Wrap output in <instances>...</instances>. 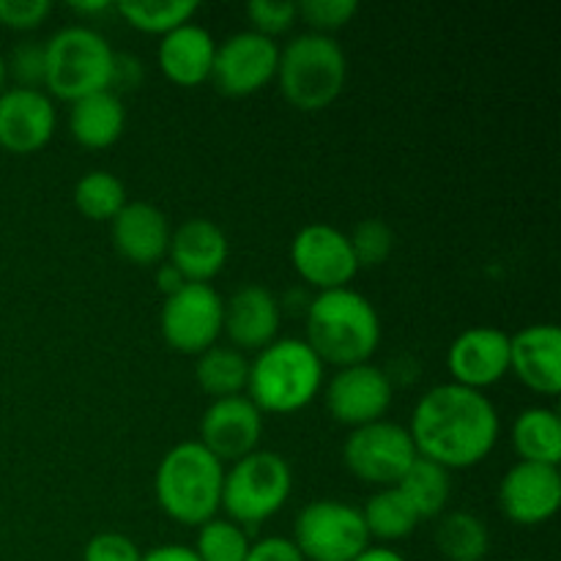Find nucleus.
Segmentation results:
<instances>
[{"instance_id": "1", "label": "nucleus", "mask_w": 561, "mask_h": 561, "mask_svg": "<svg viewBox=\"0 0 561 561\" xmlns=\"http://www.w3.org/2000/svg\"><path fill=\"white\" fill-rule=\"evenodd\" d=\"M496 405L485 392L460 383H438L427 389L411 414V442L416 455L453 471L480 466L499 442Z\"/></svg>"}, {"instance_id": "2", "label": "nucleus", "mask_w": 561, "mask_h": 561, "mask_svg": "<svg viewBox=\"0 0 561 561\" xmlns=\"http://www.w3.org/2000/svg\"><path fill=\"white\" fill-rule=\"evenodd\" d=\"M305 343L321 365H334L337 370L365 365L381 343V318L359 290H323L307 305Z\"/></svg>"}, {"instance_id": "3", "label": "nucleus", "mask_w": 561, "mask_h": 561, "mask_svg": "<svg viewBox=\"0 0 561 561\" xmlns=\"http://www.w3.org/2000/svg\"><path fill=\"white\" fill-rule=\"evenodd\" d=\"M225 463L201 442H181L164 453L153 474L157 504L170 520L201 529L222 510Z\"/></svg>"}, {"instance_id": "4", "label": "nucleus", "mask_w": 561, "mask_h": 561, "mask_svg": "<svg viewBox=\"0 0 561 561\" xmlns=\"http://www.w3.org/2000/svg\"><path fill=\"white\" fill-rule=\"evenodd\" d=\"M323 387V365L305 340L277 337L250 362L247 398L261 414L288 416L307 409Z\"/></svg>"}, {"instance_id": "5", "label": "nucleus", "mask_w": 561, "mask_h": 561, "mask_svg": "<svg viewBox=\"0 0 561 561\" xmlns=\"http://www.w3.org/2000/svg\"><path fill=\"white\" fill-rule=\"evenodd\" d=\"M348 80V58L334 36L301 33L279 49L277 82L285 102L299 113H318L334 104Z\"/></svg>"}, {"instance_id": "6", "label": "nucleus", "mask_w": 561, "mask_h": 561, "mask_svg": "<svg viewBox=\"0 0 561 561\" xmlns=\"http://www.w3.org/2000/svg\"><path fill=\"white\" fill-rule=\"evenodd\" d=\"M115 49L85 25H69L44 44V88L47 96L77 102L113 85Z\"/></svg>"}, {"instance_id": "7", "label": "nucleus", "mask_w": 561, "mask_h": 561, "mask_svg": "<svg viewBox=\"0 0 561 561\" xmlns=\"http://www.w3.org/2000/svg\"><path fill=\"white\" fill-rule=\"evenodd\" d=\"M294 471L288 460L268 449H255L225 471L222 510L241 529H257L288 504Z\"/></svg>"}, {"instance_id": "8", "label": "nucleus", "mask_w": 561, "mask_h": 561, "mask_svg": "<svg viewBox=\"0 0 561 561\" xmlns=\"http://www.w3.org/2000/svg\"><path fill=\"white\" fill-rule=\"evenodd\" d=\"M294 546L305 561H354L370 548L362 510L337 499L305 504L294 520Z\"/></svg>"}, {"instance_id": "9", "label": "nucleus", "mask_w": 561, "mask_h": 561, "mask_svg": "<svg viewBox=\"0 0 561 561\" xmlns=\"http://www.w3.org/2000/svg\"><path fill=\"white\" fill-rule=\"evenodd\" d=\"M420 458L409 427L398 422H373L348 433L343 444V463L359 482L373 488L398 485L409 466Z\"/></svg>"}, {"instance_id": "10", "label": "nucleus", "mask_w": 561, "mask_h": 561, "mask_svg": "<svg viewBox=\"0 0 561 561\" xmlns=\"http://www.w3.org/2000/svg\"><path fill=\"white\" fill-rule=\"evenodd\" d=\"M225 299L206 283H186L168 296L159 312L164 343L184 356H201L214 348L222 334Z\"/></svg>"}, {"instance_id": "11", "label": "nucleus", "mask_w": 561, "mask_h": 561, "mask_svg": "<svg viewBox=\"0 0 561 561\" xmlns=\"http://www.w3.org/2000/svg\"><path fill=\"white\" fill-rule=\"evenodd\" d=\"M279 47L274 38L255 31H241L217 44L211 82L222 96L244 99L277 80Z\"/></svg>"}, {"instance_id": "12", "label": "nucleus", "mask_w": 561, "mask_h": 561, "mask_svg": "<svg viewBox=\"0 0 561 561\" xmlns=\"http://www.w3.org/2000/svg\"><path fill=\"white\" fill-rule=\"evenodd\" d=\"M290 263L296 274L318 294L348 288L359 274L348 233L332 225H307L290 241Z\"/></svg>"}, {"instance_id": "13", "label": "nucleus", "mask_w": 561, "mask_h": 561, "mask_svg": "<svg viewBox=\"0 0 561 561\" xmlns=\"http://www.w3.org/2000/svg\"><path fill=\"white\" fill-rule=\"evenodd\" d=\"M392 381L387 373L365 362V365L340 367L327 383L323 400L334 422L356 431V427L381 422L392 405Z\"/></svg>"}, {"instance_id": "14", "label": "nucleus", "mask_w": 561, "mask_h": 561, "mask_svg": "<svg viewBox=\"0 0 561 561\" xmlns=\"http://www.w3.org/2000/svg\"><path fill=\"white\" fill-rule=\"evenodd\" d=\"M499 504L504 518L515 526L548 524L561 507V474L559 466L518 463L502 477Z\"/></svg>"}, {"instance_id": "15", "label": "nucleus", "mask_w": 561, "mask_h": 561, "mask_svg": "<svg viewBox=\"0 0 561 561\" xmlns=\"http://www.w3.org/2000/svg\"><path fill=\"white\" fill-rule=\"evenodd\" d=\"M53 99L38 88H5L0 93V148L14 157L38 153L55 135Z\"/></svg>"}, {"instance_id": "16", "label": "nucleus", "mask_w": 561, "mask_h": 561, "mask_svg": "<svg viewBox=\"0 0 561 561\" xmlns=\"http://www.w3.org/2000/svg\"><path fill=\"white\" fill-rule=\"evenodd\" d=\"M263 436V414L247 394L211 400L201 420V438L197 442L225 463L247 458L255 453Z\"/></svg>"}, {"instance_id": "17", "label": "nucleus", "mask_w": 561, "mask_h": 561, "mask_svg": "<svg viewBox=\"0 0 561 561\" xmlns=\"http://www.w3.org/2000/svg\"><path fill=\"white\" fill-rule=\"evenodd\" d=\"M447 370L453 383L485 392L510 373V334L496 327L466 329L449 345Z\"/></svg>"}, {"instance_id": "18", "label": "nucleus", "mask_w": 561, "mask_h": 561, "mask_svg": "<svg viewBox=\"0 0 561 561\" xmlns=\"http://www.w3.org/2000/svg\"><path fill=\"white\" fill-rule=\"evenodd\" d=\"M279 301L266 285L247 283L239 290L225 299V312H222V334H228V340L236 351H263L266 345H272L277 340L279 332Z\"/></svg>"}, {"instance_id": "19", "label": "nucleus", "mask_w": 561, "mask_h": 561, "mask_svg": "<svg viewBox=\"0 0 561 561\" xmlns=\"http://www.w3.org/2000/svg\"><path fill=\"white\" fill-rule=\"evenodd\" d=\"M510 373L535 394L561 392V332L557 323H531L510 334Z\"/></svg>"}, {"instance_id": "20", "label": "nucleus", "mask_w": 561, "mask_h": 561, "mask_svg": "<svg viewBox=\"0 0 561 561\" xmlns=\"http://www.w3.org/2000/svg\"><path fill=\"white\" fill-rule=\"evenodd\" d=\"M170 228L162 208L151 203H126L118 217L110 222V239L115 252L135 266H159L168 261Z\"/></svg>"}, {"instance_id": "21", "label": "nucleus", "mask_w": 561, "mask_h": 561, "mask_svg": "<svg viewBox=\"0 0 561 561\" xmlns=\"http://www.w3.org/2000/svg\"><path fill=\"white\" fill-rule=\"evenodd\" d=\"M230 255L228 236L211 219H186L170 236L168 261L184 274L186 283H206L217 277Z\"/></svg>"}, {"instance_id": "22", "label": "nucleus", "mask_w": 561, "mask_h": 561, "mask_svg": "<svg viewBox=\"0 0 561 561\" xmlns=\"http://www.w3.org/2000/svg\"><path fill=\"white\" fill-rule=\"evenodd\" d=\"M214 53H217V42H214L211 33L195 22H186V25L162 36L157 49V64L159 71L173 85L197 88L211 80Z\"/></svg>"}, {"instance_id": "23", "label": "nucleus", "mask_w": 561, "mask_h": 561, "mask_svg": "<svg viewBox=\"0 0 561 561\" xmlns=\"http://www.w3.org/2000/svg\"><path fill=\"white\" fill-rule=\"evenodd\" d=\"M124 126L126 110L121 104L118 93L102 91L71 102L69 135L82 148L104 151V148L115 146L121 140V135H124Z\"/></svg>"}, {"instance_id": "24", "label": "nucleus", "mask_w": 561, "mask_h": 561, "mask_svg": "<svg viewBox=\"0 0 561 561\" xmlns=\"http://www.w3.org/2000/svg\"><path fill=\"white\" fill-rule=\"evenodd\" d=\"M513 449L524 463L559 466L561 460V422L546 405L520 411L513 425Z\"/></svg>"}, {"instance_id": "25", "label": "nucleus", "mask_w": 561, "mask_h": 561, "mask_svg": "<svg viewBox=\"0 0 561 561\" xmlns=\"http://www.w3.org/2000/svg\"><path fill=\"white\" fill-rule=\"evenodd\" d=\"M247 378H250V362L230 345H214L197 356L195 381L201 392L211 400L244 394Z\"/></svg>"}, {"instance_id": "26", "label": "nucleus", "mask_w": 561, "mask_h": 561, "mask_svg": "<svg viewBox=\"0 0 561 561\" xmlns=\"http://www.w3.org/2000/svg\"><path fill=\"white\" fill-rule=\"evenodd\" d=\"M362 520H365L370 540L381 542L405 540V537L414 535L416 526L422 524L409 499H405L394 485L378 488V491L367 499L365 510H362Z\"/></svg>"}, {"instance_id": "27", "label": "nucleus", "mask_w": 561, "mask_h": 561, "mask_svg": "<svg viewBox=\"0 0 561 561\" xmlns=\"http://www.w3.org/2000/svg\"><path fill=\"white\" fill-rule=\"evenodd\" d=\"M400 493L411 502V507L416 510L420 520L438 518L447 510L449 496H453V480H449V471L444 466L433 463V460L416 458L409 466L403 477H400L398 485Z\"/></svg>"}, {"instance_id": "28", "label": "nucleus", "mask_w": 561, "mask_h": 561, "mask_svg": "<svg viewBox=\"0 0 561 561\" xmlns=\"http://www.w3.org/2000/svg\"><path fill=\"white\" fill-rule=\"evenodd\" d=\"M436 548L447 561H482L491 548V531L482 518L455 510L438 520Z\"/></svg>"}, {"instance_id": "29", "label": "nucleus", "mask_w": 561, "mask_h": 561, "mask_svg": "<svg viewBox=\"0 0 561 561\" xmlns=\"http://www.w3.org/2000/svg\"><path fill=\"white\" fill-rule=\"evenodd\" d=\"M201 5L195 0H126L115 5L121 20L140 33L168 36L175 27L192 22Z\"/></svg>"}, {"instance_id": "30", "label": "nucleus", "mask_w": 561, "mask_h": 561, "mask_svg": "<svg viewBox=\"0 0 561 561\" xmlns=\"http://www.w3.org/2000/svg\"><path fill=\"white\" fill-rule=\"evenodd\" d=\"M126 186L110 170H91L75 184V206L91 222H113L126 206Z\"/></svg>"}, {"instance_id": "31", "label": "nucleus", "mask_w": 561, "mask_h": 561, "mask_svg": "<svg viewBox=\"0 0 561 561\" xmlns=\"http://www.w3.org/2000/svg\"><path fill=\"white\" fill-rule=\"evenodd\" d=\"M250 537L247 529L228 518H211L197 529L195 557L201 561H244L250 553Z\"/></svg>"}, {"instance_id": "32", "label": "nucleus", "mask_w": 561, "mask_h": 561, "mask_svg": "<svg viewBox=\"0 0 561 561\" xmlns=\"http://www.w3.org/2000/svg\"><path fill=\"white\" fill-rule=\"evenodd\" d=\"M351 250H354L356 266L359 268H376L389 261L394 250V233L387 222L381 219H365L348 233Z\"/></svg>"}, {"instance_id": "33", "label": "nucleus", "mask_w": 561, "mask_h": 561, "mask_svg": "<svg viewBox=\"0 0 561 561\" xmlns=\"http://www.w3.org/2000/svg\"><path fill=\"white\" fill-rule=\"evenodd\" d=\"M296 11L312 27L310 33L332 36L334 31L354 20L359 3L356 0H301V3H296Z\"/></svg>"}, {"instance_id": "34", "label": "nucleus", "mask_w": 561, "mask_h": 561, "mask_svg": "<svg viewBox=\"0 0 561 561\" xmlns=\"http://www.w3.org/2000/svg\"><path fill=\"white\" fill-rule=\"evenodd\" d=\"M247 20H250L252 31L274 38L283 36L296 25L299 11H296V3H288V0H250L247 3Z\"/></svg>"}, {"instance_id": "35", "label": "nucleus", "mask_w": 561, "mask_h": 561, "mask_svg": "<svg viewBox=\"0 0 561 561\" xmlns=\"http://www.w3.org/2000/svg\"><path fill=\"white\" fill-rule=\"evenodd\" d=\"M5 71L16 80V88H38L44 85V44L22 42L5 60Z\"/></svg>"}, {"instance_id": "36", "label": "nucleus", "mask_w": 561, "mask_h": 561, "mask_svg": "<svg viewBox=\"0 0 561 561\" xmlns=\"http://www.w3.org/2000/svg\"><path fill=\"white\" fill-rule=\"evenodd\" d=\"M142 551L121 531H99L82 548V561H140Z\"/></svg>"}, {"instance_id": "37", "label": "nucleus", "mask_w": 561, "mask_h": 561, "mask_svg": "<svg viewBox=\"0 0 561 561\" xmlns=\"http://www.w3.org/2000/svg\"><path fill=\"white\" fill-rule=\"evenodd\" d=\"M53 14L47 0H0V25L9 31H36Z\"/></svg>"}, {"instance_id": "38", "label": "nucleus", "mask_w": 561, "mask_h": 561, "mask_svg": "<svg viewBox=\"0 0 561 561\" xmlns=\"http://www.w3.org/2000/svg\"><path fill=\"white\" fill-rule=\"evenodd\" d=\"M244 561H305L290 537H263L252 542Z\"/></svg>"}, {"instance_id": "39", "label": "nucleus", "mask_w": 561, "mask_h": 561, "mask_svg": "<svg viewBox=\"0 0 561 561\" xmlns=\"http://www.w3.org/2000/svg\"><path fill=\"white\" fill-rule=\"evenodd\" d=\"M142 80V64L135 58V55H118L115 53V64H113V88H121V91H135Z\"/></svg>"}, {"instance_id": "40", "label": "nucleus", "mask_w": 561, "mask_h": 561, "mask_svg": "<svg viewBox=\"0 0 561 561\" xmlns=\"http://www.w3.org/2000/svg\"><path fill=\"white\" fill-rule=\"evenodd\" d=\"M184 285H186L184 274H181L179 268L173 266V263H170V261L159 263V266H157V288H159V294L164 296V299H168V296H173V294H179Z\"/></svg>"}, {"instance_id": "41", "label": "nucleus", "mask_w": 561, "mask_h": 561, "mask_svg": "<svg viewBox=\"0 0 561 561\" xmlns=\"http://www.w3.org/2000/svg\"><path fill=\"white\" fill-rule=\"evenodd\" d=\"M140 561H201L195 557L190 546H179V542H170V546H157L151 551L142 553Z\"/></svg>"}, {"instance_id": "42", "label": "nucleus", "mask_w": 561, "mask_h": 561, "mask_svg": "<svg viewBox=\"0 0 561 561\" xmlns=\"http://www.w3.org/2000/svg\"><path fill=\"white\" fill-rule=\"evenodd\" d=\"M354 561H405L403 553H398L394 548L387 546H370L359 553Z\"/></svg>"}, {"instance_id": "43", "label": "nucleus", "mask_w": 561, "mask_h": 561, "mask_svg": "<svg viewBox=\"0 0 561 561\" xmlns=\"http://www.w3.org/2000/svg\"><path fill=\"white\" fill-rule=\"evenodd\" d=\"M110 9H115V5L113 3H102V0H99V3H71V11H77L80 16L104 14V11H110Z\"/></svg>"}, {"instance_id": "44", "label": "nucleus", "mask_w": 561, "mask_h": 561, "mask_svg": "<svg viewBox=\"0 0 561 561\" xmlns=\"http://www.w3.org/2000/svg\"><path fill=\"white\" fill-rule=\"evenodd\" d=\"M5 77H9V71H5V58L3 53H0V93L5 91Z\"/></svg>"}, {"instance_id": "45", "label": "nucleus", "mask_w": 561, "mask_h": 561, "mask_svg": "<svg viewBox=\"0 0 561 561\" xmlns=\"http://www.w3.org/2000/svg\"><path fill=\"white\" fill-rule=\"evenodd\" d=\"M518 561H529V559H518Z\"/></svg>"}]
</instances>
